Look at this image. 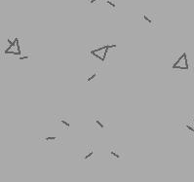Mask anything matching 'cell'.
Returning a JSON list of instances; mask_svg holds the SVG:
<instances>
[{
    "instance_id": "cell-1",
    "label": "cell",
    "mask_w": 194,
    "mask_h": 182,
    "mask_svg": "<svg viewBox=\"0 0 194 182\" xmlns=\"http://www.w3.org/2000/svg\"><path fill=\"white\" fill-rule=\"evenodd\" d=\"M142 18V20L146 22L148 25H150L151 27H154L155 26V20H154V17H150L147 14H141V16Z\"/></svg>"
},
{
    "instance_id": "cell-2",
    "label": "cell",
    "mask_w": 194,
    "mask_h": 182,
    "mask_svg": "<svg viewBox=\"0 0 194 182\" xmlns=\"http://www.w3.org/2000/svg\"><path fill=\"white\" fill-rule=\"evenodd\" d=\"M94 121H95V125L98 126L99 128H101V129L105 128V124H104V122L102 121V118H101L100 116H96V117H94Z\"/></svg>"
},
{
    "instance_id": "cell-3",
    "label": "cell",
    "mask_w": 194,
    "mask_h": 182,
    "mask_svg": "<svg viewBox=\"0 0 194 182\" xmlns=\"http://www.w3.org/2000/svg\"><path fill=\"white\" fill-rule=\"evenodd\" d=\"M109 153H110V156L113 158H115V159H120V158H121L120 154H119V152H118V149H117L116 147H110V149H109Z\"/></svg>"
},
{
    "instance_id": "cell-4",
    "label": "cell",
    "mask_w": 194,
    "mask_h": 182,
    "mask_svg": "<svg viewBox=\"0 0 194 182\" xmlns=\"http://www.w3.org/2000/svg\"><path fill=\"white\" fill-rule=\"evenodd\" d=\"M104 3L108 6V8H110V10L116 11L117 5H116V2H115L114 0H104Z\"/></svg>"
},
{
    "instance_id": "cell-5",
    "label": "cell",
    "mask_w": 194,
    "mask_h": 182,
    "mask_svg": "<svg viewBox=\"0 0 194 182\" xmlns=\"http://www.w3.org/2000/svg\"><path fill=\"white\" fill-rule=\"evenodd\" d=\"M59 120H60L61 124L63 125L65 128L68 129L69 127H70V123H69V120H68V118H66V117H63V116H60Z\"/></svg>"
},
{
    "instance_id": "cell-6",
    "label": "cell",
    "mask_w": 194,
    "mask_h": 182,
    "mask_svg": "<svg viewBox=\"0 0 194 182\" xmlns=\"http://www.w3.org/2000/svg\"><path fill=\"white\" fill-rule=\"evenodd\" d=\"M93 154H94V150H93V148L92 147H88L87 151L85 152L84 156H83V160H88V159H90V158L93 156Z\"/></svg>"
},
{
    "instance_id": "cell-7",
    "label": "cell",
    "mask_w": 194,
    "mask_h": 182,
    "mask_svg": "<svg viewBox=\"0 0 194 182\" xmlns=\"http://www.w3.org/2000/svg\"><path fill=\"white\" fill-rule=\"evenodd\" d=\"M97 76H98V74H97V72H94V73L91 75V76H89L87 79H86V81L87 82H90V81H93L94 79L95 78H97Z\"/></svg>"
},
{
    "instance_id": "cell-8",
    "label": "cell",
    "mask_w": 194,
    "mask_h": 182,
    "mask_svg": "<svg viewBox=\"0 0 194 182\" xmlns=\"http://www.w3.org/2000/svg\"><path fill=\"white\" fill-rule=\"evenodd\" d=\"M46 141H52V140H58V137H56V136H47V137L44 138Z\"/></svg>"
},
{
    "instance_id": "cell-9",
    "label": "cell",
    "mask_w": 194,
    "mask_h": 182,
    "mask_svg": "<svg viewBox=\"0 0 194 182\" xmlns=\"http://www.w3.org/2000/svg\"><path fill=\"white\" fill-rule=\"evenodd\" d=\"M186 129H188L190 132H192V133H194V128H192L190 125H186Z\"/></svg>"
},
{
    "instance_id": "cell-10",
    "label": "cell",
    "mask_w": 194,
    "mask_h": 182,
    "mask_svg": "<svg viewBox=\"0 0 194 182\" xmlns=\"http://www.w3.org/2000/svg\"><path fill=\"white\" fill-rule=\"evenodd\" d=\"M30 57L29 56H24V57H20L19 59L20 60H23V59H29Z\"/></svg>"
},
{
    "instance_id": "cell-11",
    "label": "cell",
    "mask_w": 194,
    "mask_h": 182,
    "mask_svg": "<svg viewBox=\"0 0 194 182\" xmlns=\"http://www.w3.org/2000/svg\"><path fill=\"white\" fill-rule=\"evenodd\" d=\"M97 1H98V0H88L87 2L89 3V4H95Z\"/></svg>"
},
{
    "instance_id": "cell-12",
    "label": "cell",
    "mask_w": 194,
    "mask_h": 182,
    "mask_svg": "<svg viewBox=\"0 0 194 182\" xmlns=\"http://www.w3.org/2000/svg\"><path fill=\"white\" fill-rule=\"evenodd\" d=\"M193 120H194V118H193Z\"/></svg>"
}]
</instances>
